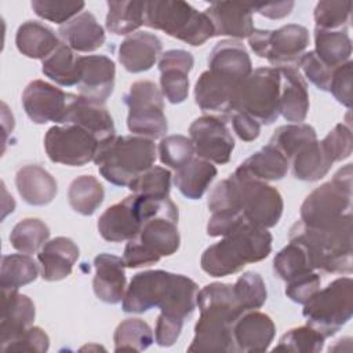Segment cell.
Returning a JSON list of instances; mask_svg holds the SVG:
<instances>
[{"instance_id":"obj_15","label":"cell","mask_w":353,"mask_h":353,"mask_svg":"<svg viewBox=\"0 0 353 353\" xmlns=\"http://www.w3.org/2000/svg\"><path fill=\"white\" fill-rule=\"evenodd\" d=\"M146 221L142 197L131 194L102 212L98 219V232L106 241H128L138 234Z\"/></svg>"},{"instance_id":"obj_20","label":"cell","mask_w":353,"mask_h":353,"mask_svg":"<svg viewBox=\"0 0 353 353\" xmlns=\"http://www.w3.org/2000/svg\"><path fill=\"white\" fill-rule=\"evenodd\" d=\"M80 66L79 95L103 105L114 87V62L106 55H85L80 57Z\"/></svg>"},{"instance_id":"obj_58","label":"cell","mask_w":353,"mask_h":353,"mask_svg":"<svg viewBox=\"0 0 353 353\" xmlns=\"http://www.w3.org/2000/svg\"><path fill=\"white\" fill-rule=\"evenodd\" d=\"M294 8V1H281V3H268V4H252L254 12L261 14L262 17L270 19H281L291 14Z\"/></svg>"},{"instance_id":"obj_9","label":"cell","mask_w":353,"mask_h":353,"mask_svg":"<svg viewBox=\"0 0 353 353\" xmlns=\"http://www.w3.org/2000/svg\"><path fill=\"white\" fill-rule=\"evenodd\" d=\"M306 324L317 330L325 339L335 335L353 314V281L338 277L319 290L302 310Z\"/></svg>"},{"instance_id":"obj_5","label":"cell","mask_w":353,"mask_h":353,"mask_svg":"<svg viewBox=\"0 0 353 353\" xmlns=\"http://www.w3.org/2000/svg\"><path fill=\"white\" fill-rule=\"evenodd\" d=\"M273 237L268 229L244 222L223 239L207 247L201 255V269L211 277H223L243 270L248 263L263 261L272 251Z\"/></svg>"},{"instance_id":"obj_19","label":"cell","mask_w":353,"mask_h":353,"mask_svg":"<svg viewBox=\"0 0 353 353\" xmlns=\"http://www.w3.org/2000/svg\"><path fill=\"white\" fill-rule=\"evenodd\" d=\"M61 124L79 125L92 134L99 143L116 137L114 123L106 108L81 95L72 94L66 114Z\"/></svg>"},{"instance_id":"obj_14","label":"cell","mask_w":353,"mask_h":353,"mask_svg":"<svg viewBox=\"0 0 353 353\" xmlns=\"http://www.w3.org/2000/svg\"><path fill=\"white\" fill-rule=\"evenodd\" d=\"M194 153L210 163L226 164L234 149V139L226 123L215 116L197 117L189 125Z\"/></svg>"},{"instance_id":"obj_51","label":"cell","mask_w":353,"mask_h":353,"mask_svg":"<svg viewBox=\"0 0 353 353\" xmlns=\"http://www.w3.org/2000/svg\"><path fill=\"white\" fill-rule=\"evenodd\" d=\"M320 142L332 163L350 157L353 150L352 130L343 123L336 124Z\"/></svg>"},{"instance_id":"obj_11","label":"cell","mask_w":353,"mask_h":353,"mask_svg":"<svg viewBox=\"0 0 353 353\" xmlns=\"http://www.w3.org/2000/svg\"><path fill=\"white\" fill-rule=\"evenodd\" d=\"M279 98L280 70L277 68H258L237 88L230 112H243L261 124H272L280 116Z\"/></svg>"},{"instance_id":"obj_2","label":"cell","mask_w":353,"mask_h":353,"mask_svg":"<svg viewBox=\"0 0 353 353\" xmlns=\"http://www.w3.org/2000/svg\"><path fill=\"white\" fill-rule=\"evenodd\" d=\"M208 210L237 211L244 219L256 228L276 226L283 215V197L280 192L237 167L226 179L218 182L207 201Z\"/></svg>"},{"instance_id":"obj_37","label":"cell","mask_w":353,"mask_h":353,"mask_svg":"<svg viewBox=\"0 0 353 353\" xmlns=\"http://www.w3.org/2000/svg\"><path fill=\"white\" fill-rule=\"evenodd\" d=\"M290 167L288 159L276 148L266 145L251 154L239 168L259 181H280L285 176Z\"/></svg>"},{"instance_id":"obj_57","label":"cell","mask_w":353,"mask_h":353,"mask_svg":"<svg viewBox=\"0 0 353 353\" xmlns=\"http://www.w3.org/2000/svg\"><path fill=\"white\" fill-rule=\"evenodd\" d=\"M230 121L233 131L244 142H252L261 134V123L247 113L230 112Z\"/></svg>"},{"instance_id":"obj_33","label":"cell","mask_w":353,"mask_h":353,"mask_svg":"<svg viewBox=\"0 0 353 353\" xmlns=\"http://www.w3.org/2000/svg\"><path fill=\"white\" fill-rule=\"evenodd\" d=\"M290 161L292 175L305 182L320 181L328 174L334 164L319 139L305 143Z\"/></svg>"},{"instance_id":"obj_56","label":"cell","mask_w":353,"mask_h":353,"mask_svg":"<svg viewBox=\"0 0 353 353\" xmlns=\"http://www.w3.org/2000/svg\"><path fill=\"white\" fill-rule=\"evenodd\" d=\"M183 323L185 321H182L179 319L168 317V316H164L160 313L157 317L156 328H154L156 343L163 347L172 346L181 335Z\"/></svg>"},{"instance_id":"obj_13","label":"cell","mask_w":353,"mask_h":353,"mask_svg":"<svg viewBox=\"0 0 353 353\" xmlns=\"http://www.w3.org/2000/svg\"><path fill=\"white\" fill-rule=\"evenodd\" d=\"M99 145L92 134L73 124L54 125L44 137V149L48 159L72 167L94 161Z\"/></svg>"},{"instance_id":"obj_17","label":"cell","mask_w":353,"mask_h":353,"mask_svg":"<svg viewBox=\"0 0 353 353\" xmlns=\"http://www.w3.org/2000/svg\"><path fill=\"white\" fill-rule=\"evenodd\" d=\"M194 58L185 50H168L159 61L160 91L170 103H182L189 95V72Z\"/></svg>"},{"instance_id":"obj_36","label":"cell","mask_w":353,"mask_h":353,"mask_svg":"<svg viewBox=\"0 0 353 353\" xmlns=\"http://www.w3.org/2000/svg\"><path fill=\"white\" fill-rule=\"evenodd\" d=\"M313 51L325 66L335 69L350 61L352 40L346 30H324L314 28Z\"/></svg>"},{"instance_id":"obj_21","label":"cell","mask_w":353,"mask_h":353,"mask_svg":"<svg viewBox=\"0 0 353 353\" xmlns=\"http://www.w3.org/2000/svg\"><path fill=\"white\" fill-rule=\"evenodd\" d=\"M214 36H230L232 39H248L254 32L252 4L214 1L205 8Z\"/></svg>"},{"instance_id":"obj_39","label":"cell","mask_w":353,"mask_h":353,"mask_svg":"<svg viewBox=\"0 0 353 353\" xmlns=\"http://www.w3.org/2000/svg\"><path fill=\"white\" fill-rule=\"evenodd\" d=\"M105 199V190L94 175H80L72 181L68 200L73 211L84 216L92 215Z\"/></svg>"},{"instance_id":"obj_23","label":"cell","mask_w":353,"mask_h":353,"mask_svg":"<svg viewBox=\"0 0 353 353\" xmlns=\"http://www.w3.org/2000/svg\"><path fill=\"white\" fill-rule=\"evenodd\" d=\"M94 268L92 290L97 298L110 305L121 302L125 292V263L123 258L102 252L95 256Z\"/></svg>"},{"instance_id":"obj_10","label":"cell","mask_w":353,"mask_h":353,"mask_svg":"<svg viewBox=\"0 0 353 353\" xmlns=\"http://www.w3.org/2000/svg\"><path fill=\"white\" fill-rule=\"evenodd\" d=\"M181 244L178 221L154 216L148 219L138 234L125 244L123 261L125 268L150 266L163 256L175 254Z\"/></svg>"},{"instance_id":"obj_1","label":"cell","mask_w":353,"mask_h":353,"mask_svg":"<svg viewBox=\"0 0 353 353\" xmlns=\"http://www.w3.org/2000/svg\"><path fill=\"white\" fill-rule=\"evenodd\" d=\"M197 284L188 276L145 270L131 279L121 307L125 313H145L159 307L161 314L185 321L197 306Z\"/></svg>"},{"instance_id":"obj_43","label":"cell","mask_w":353,"mask_h":353,"mask_svg":"<svg viewBox=\"0 0 353 353\" xmlns=\"http://www.w3.org/2000/svg\"><path fill=\"white\" fill-rule=\"evenodd\" d=\"M317 139L316 130L305 123H292L280 125L269 139L270 146L280 150L288 161L307 142Z\"/></svg>"},{"instance_id":"obj_29","label":"cell","mask_w":353,"mask_h":353,"mask_svg":"<svg viewBox=\"0 0 353 353\" xmlns=\"http://www.w3.org/2000/svg\"><path fill=\"white\" fill-rule=\"evenodd\" d=\"M239 87L240 84L236 81L212 70H205L196 81L194 102L204 112H230Z\"/></svg>"},{"instance_id":"obj_16","label":"cell","mask_w":353,"mask_h":353,"mask_svg":"<svg viewBox=\"0 0 353 353\" xmlns=\"http://www.w3.org/2000/svg\"><path fill=\"white\" fill-rule=\"evenodd\" d=\"M72 94L44 81H30L22 92V105L28 117L36 124L50 121L61 124L68 110Z\"/></svg>"},{"instance_id":"obj_24","label":"cell","mask_w":353,"mask_h":353,"mask_svg":"<svg viewBox=\"0 0 353 353\" xmlns=\"http://www.w3.org/2000/svg\"><path fill=\"white\" fill-rule=\"evenodd\" d=\"M161 40L149 32H135L127 36L119 46V62L130 73H141L152 69L161 57Z\"/></svg>"},{"instance_id":"obj_49","label":"cell","mask_w":353,"mask_h":353,"mask_svg":"<svg viewBox=\"0 0 353 353\" xmlns=\"http://www.w3.org/2000/svg\"><path fill=\"white\" fill-rule=\"evenodd\" d=\"M194 154V146L190 138L185 135H168L159 143L160 161L174 170L186 165Z\"/></svg>"},{"instance_id":"obj_7","label":"cell","mask_w":353,"mask_h":353,"mask_svg":"<svg viewBox=\"0 0 353 353\" xmlns=\"http://www.w3.org/2000/svg\"><path fill=\"white\" fill-rule=\"evenodd\" d=\"M143 25L194 47L203 46L214 36L212 23L205 12L181 0L145 1Z\"/></svg>"},{"instance_id":"obj_52","label":"cell","mask_w":353,"mask_h":353,"mask_svg":"<svg viewBox=\"0 0 353 353\" xmlns=\"http://www.w3.org/2000/svg\"><path fill=\"white\" fill-rule=\"evenodd\" d=\"M50 346L48 335L40 328L30 325L17 338L1 345L3 352H47Z\"/></svg>"},{"instance_id":"obj_54","label":"cell","mask_w":353,"mask_h":353,"mask_svg":"<svg viewBox=\"0 0 353 353\" xmlns=\"http://www.w3.org/2000/svg\"><path fill=\"white\" fill-rule=\"evenodd\" d=\"M299 68L302 69L303 74L310 80L312 84H314L321 91H328L334 69L325 66L314 54V51H306L302 55L298 63V69Z\"/></svg>"},{"instance_id":"obj_35","label":"cell","mask_w":353,"mask_h":353,"mask_svg":"<svg viewBox=\"0 0 353 353\" xmlns=\"http://www.w3.org/2000/svg\"><path fill=\"white\" fill-rule=\"evenodd\" d=\"M41 72L63 87L77 85L80 81V57L68 47L65 43L61 44L41 62Z\"/></svg>"},{"instance_id":"obj_30","label":"cell","mask_w":353,"mask_h":353,"mask_svg":"<svg viewBox=\"0 0 353 353\" xmlns=\"http://www.w3.org/2000/svg\"><path fill=\"white\" fill-rule=\"evenodd\" d=\"M58 33L68 47L77 52H91L105 43V30L88 11H83L66 23L61 25Z\"/></svg>"},{"instance_id":"obj_6","label":"cell","mask_w":353,"mask_h":353,"mask_svg":"<svg viewBox=\"0 0 353 353\" xmlns=\"http://www.w3.org/2000/svg\"><path fill=\"white\" fill-rule=\"evenodd\" d=\"M153 139L141 135H121L99 145L94 163L99 174L112 185L128 186L156 160Z\"/></svg>"},{"instance_id":"obj_25","label":"cell","mask_w":353,"mask_h":353,"mask_svg":"<svg viewBox=\"0 0 353 353\" xmlns=\"http://www.w3.org/2000/svg\"><path fill=\"white\" fill-rule=\"evenodd\" d=\"M0 343L4 345L28 330L36 317L33 301L18 290H1Z\"/></svg>"},{"instance_id":"obj_4","label":"cell","mask_w":353,"mask_h":353,"mask_svg":"<svg viewBox=\"0 0 353 353\" xmlns=\"http://www.w3.org/2000/svg\"><path fill=\"white\" fill-rule=\"evenodd\" d=\"M290 241L299 243L307 252L313 270L350 274L353 270L352 212L330 228H310L301 221L290 229Z\"/></svg>"},{"instance_id":"obj_48","label":"cell","mask_w":353,"mask_h":353,"mask_svg":"<svg viewBox=\"0 0 353 353\" xmlns=\"http://www.w3.org/2000/svg\"><path fill=\"white\" fill-rule=\"evenodd\" d=\"M352 12V1H319L314 7L316 28L324 30H346Z\"/></svg>"},{"instance_id":"obj_8","label":"cell","mask_w":353,"mask_h":353,"mask_svg":"<svg viewBox=\"0 0 353 353\" xmlns=\"http://www.w3.org/2000/svg\"><path fill=\"white\" fill-rule=\"evenodd\" d=\"M352 208V164L339 168L331 181L312 190L301 205V222L310 228H330Z\"/></svg>"},{"instance_id":"obj_41","label":"cell","mask_w":353,"mask_h":353,"mask_svg":"<svg viewBox=\"0 0 353 353\" xmlns=\"http://www.w3.org/2000/svg\"><path fill=\"white\" fill-rule=\"evenodd\" d=\"M154 341L150 325L141 319H125L114 330V352H143Z\"/></svg>"},{"instance_id":"obj_55","label":"cell","mask_w":353,"mask_h":353,"mask_svg":"<svg viewBox=\"0 0 353 353\" xmlns=\"http://www.w3.org/2000/svg\"><path fill=\"white\" fill-rule=\"evenodd\" d=\"M352 66L353 62L349 61L332 70L328 91L334 98L346 108L352 106Z\"/></svg>"},{"instance_id":"obj_28","label":"cell","mask_w":353,"mask_h":353,"mask_svg":"<svg viewBox=\"0 0 353 353\" xmlns=\"http://www.w3.org/2000/svg\"><path fill=\"white\" fill-rule=\"evenodd\" d=\"M279 112L292 123H302L309 112L307 84L298 68H280Z\"/></svg>"},{"instance_id":"obj_32","label":"cell","mask_w":353,"mask_h":353,"mask_svg":"<svg viewBox=\"0 0 353 353\" xmlns=\"http://www.w3.org/2000/svg\"><path fill=\"white\" fill-rule=\"evenodd\" d=\"M18 51L32 59H46L61 44L55 32L37 21L23 22L15 34Z\"/></svg>"},{"instance_id":"obj_27","label":"cell","mask_w":353,"mask_h":353,"mask_svg":"<svg viewBox=\"0 0 353 353\" xmlns=\"http://www.w3.org/2000/svg\"><path fill=\"white\" fill-rule=\"evenodd\" d=\"M208 70L241 84L252 73V62L245 47L236 40H221L211 50Z\"/></svg>"},{"instance_id":"obj_34","label":"cell","mask_w":353,"mask_h":353,"mask_svg":"<svg viewBox=\"0 0 353 353\" xmlns=\"http://www.w3.org/2000/svg\"><path fill=\"white\" fill-rule=\"evenodd\" d=\"M216 172V167L212 163L200 157L192 159L186 165L176 170L174 183L186 199L199 200L207 192Z\"/></svg>"},{"instance_id":"obj_47","label":"cell","mask_w":353,"mask_h":353,"mask_svg":"<svg viewBox=\"0 0 353 353\" xmlns=\"http://www.w3.org/2000/svg\"><path fill=\"white\" fill-rule=\"evenodd\" d=\"M325 338L313 327L302 325L287 331L279 341L273 350L298 352V353H317L323 349Z\"/></svg>"},{"instance_id":"obj_53","label":"cell","mask_w":353,"mask_h":353,"mask_svg":"<svg viewBox=\"0 0 353 353\" xmlns=\"http://www.w3.org/2000/svg\"><path fill=\"white\" fill-rule=\"evenodd\" d=\"M285 295L295 303L305 305L319 290H320V276L312 270L295 276L285 281Z\"/></svg>"},{"instance_id":"obj_46","label":"cell","mask_w":353,"mask_h":353,"mask_svg":"<svg viewBox=\"0 0 353 353\" xmlns=\"http://www.w3.org/2000/svg\"><path fill=\"white\" fill-rule=\"evenodd\" d=\"M233 290L239 303L245 312L262 307L268 298L266 284L261 274L255 272L243 273L233 284Z\"/></svg>"},{"instance_id":"obj_42","label":"cell","mask_w":353,"mask_h":353,"mask_svg":"<svg viewBox=\"0 0 353 353\" xmlns=\"http://www.w3.org/2000/svg\"><path fill=\"white\" fill-rule=\"evenodd\" d=\"M50 229L39 218L19 221L10 233L11 245L22 254H34L48 241Z\"/></svg>"},{"instance_id":"obj_22","label":"cell","mask_w":353,"mask_h":353,"mask_svg":"<svg viewBox=\"0 0 353 353\" xmlns=\"http://www.w3.org/2000/svg\"><path fill=\"white\" fill-rule=\"evenodd\" d=\"M309 46V32L298 23H288L270 33L268 61L274 68H298Z\"/></svg>"},{"instance_id":"obj_40","label":"cell","mask_w":353,"mask_h":353,"mask_svg":"<svg viewBox=\"0 0 353 353\" xmlns=\"http://www.w3.org/2000/svg\"><path fill=\"white\" fill-rule=\"evenodd\" d=\"M37 276L39 268L28 254L3 255L0 266L1 290H18L33 283Z\"/></svg>"},{"instance_id":"obj_45","label":"cell","mask_w":353,"mask_h":353,"mask_svg":"<svg viewBox=\"0 0 353 353\" xmlns=\"http://www.w3.org/2000/svg\"><path fill=\"white\" fill-rule=\"evenodd\" d=\"M128 189L132 192V194H138L142 197H170L171 172L164 167L152 165L146 171L141 172L137 178H134L130 182Z\"/></svg>"},{"instance_id":"obj_50","label":"cell","mask_w":353,"mask_h":353,"mask_svg":"<svg viewBox=\"0 0 353 353\" xmlns=\"http://www.w3.org/2000/svg\"><path fill=\"white\" fill-rule=\"evenodd\" d=\"M36 15L55 23H66L80 14L84 1H57V0H33L30 3Z\"/></svg>"},{"instance_id":"obj_31","label":"cell","mask_w":353,"mask_h":353,"mask_svg":"<svg viewBox=\"0 0 353 353\" xmlns=\"http://www.w3.org/2000/svg\"><path fill=\"white\" fill-rule=\"evenodd\" d=\"M15 185L22 200L30 205H47L58 193L55 178L36 164L21 167L15 175Z\"/></svg>"},{"instance_id":"obj_18","label":"cell","mask_w":353,"mask_h":353,"mask_svg":"<svg viewBox=\"0 0 353 353\" xmlns=\"http://www.w3.org/2000/svg\"><path fill=\"white\" fill-rule=\"evenodd\" d=\"M276 334L273 320L258 310L244 312L232 325L234 352L256 353L269 349Z\"/></svg>"},{"instance_id":"obj_38","label":"cell","mask_w":353,"mask_h":353,"mask_svg":"<svg viewBox=\"0 0 353 353\" xmlns=\"http://www.w3.org/2000/svg\"><path fill=\"white\" fill-rule=\"evenodd\" d=\"M143 8L145 1H108L106 29L117 36L132 34L143 25Z\"/></svg>"},{"instance_id":"obj_59","label":"cell","mask_w":353,"mask_h":353,"mask_svg":"<svg viewBox=\"0 0 353 353\" xmlns=\"http://www.w3.org/2000/svg\"><path fill=\"white\" fill-rule=\"evenodd\" d=\"M270 33L272 30L268 29H254V32L248 36L250 47L254 51V54L259 58H268Z\"/></svg>"},{"instance_id":"obj_26","label":"cell","mask_w":353,"mask_h":353,"mask_svg":"<svg viewBox=\"0 0 353 353\" xmlns=\"http://www.w3.org/2000/svg\"><path fill=\"white\" fill-rule=\"evenodd\" d=\"M79 255L80 250L72 239L58 236L48 240L37 254V261L41 266V277L46 281L66 279L70 276Z\"/></svg>"},{"instance_id":"obj_3","label":"cell","mask_w":353,"mask_h":353,"mask_svg":"<svg viewBox=\"0 0 353 353\" xmlns=\"http://www.w3.org/2000/svg\"><path fill=\"white\" fill-rule=\"evenodd\" d=\"M200 317L189 352H234L232 325L245 312L239 303L233 284L211 283L197 294Z\"/></svg>"},{"instance_id":"obj_44","label":"cell","mask_w":353,"mask_h":353,"mask_svg":"<svg viewBox=\"0 0 353 353\" xmlns=\"http://www.w3.org/2000/svg\"><path fill=\"white\" fill-rule=\"evenodd\" d=\"M273 270L279 279L288 281L290 279L306 272H312V263L306 250L295 241H290L280 250L273 259Z\"/></svg>"},{"instance_id":"obj_12","label":"cell","mask_w":353,"mask_h":353,"mask_svg":"<svg viewBox=\"0 0 353 353\" xmlns=\"http://www.w3.org/2000/svg\"><path fill=\"white\" fill-rule=\"evenodd\" d=\"M123 99L128 108L127 127L132 134L150 139L165 135L168 124L164 114L163 94L153 81L138 80L132 83Z\"/></svg>"}]
</instances>
